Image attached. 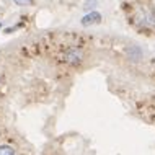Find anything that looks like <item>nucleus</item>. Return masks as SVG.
Listing matches in <instances>:
<instances>
[{
    "instance_id": "5",
    "label": "nucleus",
    "mask_w": 155,
    "mask_h": 155,
    "mask_svg": "<svg viewBox=\"0 0 155 155\" xmlns=\"http://www.w3.org/2000/svg\"><path fill=\"white\" fill-rule=\"evenodd\" d=\"M95 5H96V0H87V3H85V12H91L90 7L95 8Z\"/></svg>"
},
{
    "instance_id": "4",
    "label": "nucleus",
    "mask_w": 155,
    "mask_h": 155,
    "mask_svg": "<svg viewBox=\"0 0 155 155\" xmlns=\"http://www.w3.org/2000/svg\"><path fill=\"white\" fill-rule=\"evenodd\" d=\"M18 7H28V5H33V0H13Z\"/></svg>"
},
{
    "instance_id": "3",
    "label": "nucleus",
    "mask_w": 155,
    "mask_h": 155,
    "mask_svg": "<svg viewBox=\"0 0 155 155\" xmlns=\"http://www.w3.org/2000/svg\"><path fill=\"white\" fill-rule=\"evenodd\" d=\"M0 155H15V150L10 145H0Z\"/></svg>"
},
{
    "instance_id": "1",
    "label": "nucleus",
    "mask_w": 155,
    "mask_h": 155,
    "mask_svg": "<svg viewBox=\"0 0 155 155\" xmlns=\"http://www.w3.org/2000/svg\"><path fill=\"white\" fill-rule=\"evenodd\" d=\"M101 20H103V16L98 10H91V12H87V15L82 18L80 23L83 26H91V25H100Z\"/></svg>"
},
{
    "instance_id": "6",
    "label": "nucleus",
    "mask_w": 155,
    "mask_h": 155,
    "mask_svg": "<svg viewBox=\"0 0 155 155\" xmlns=\"http://www.w3.org/2000/svg\"><path fill=\"white\" fill-rule=\"evenodd\" d=\"M2 26H3V25H2V23H0V30H2Z\"/></svg>"
},
{
    "instance_id": "2",
    "label": "nucleus",
    "mask_w": 155,
    "mask_h": 155,
    "mask_svg": "<svg viewBox=\"0 0 155 155\" xmlns=\"http://www.w3.org/2000/svg\"><path fill=\"white\" fill-rule=\"evenodd\" d=\"M83 59V54L82 51H78V49H69V51L65 52V56H64V61L67 62V64H72V65H77V64H80Z\"/></svg>"
}]
</instances>
